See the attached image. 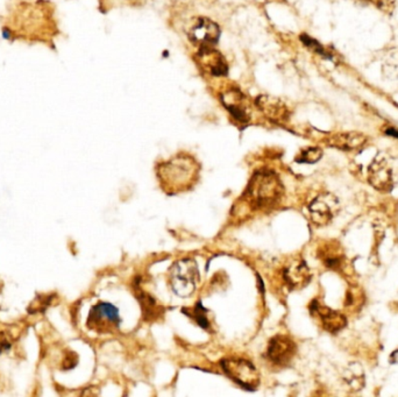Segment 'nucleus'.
Returning <instances> with one entry per match:
<instances>
[{
  "instance_id": "f257e3e1",
  "label": "nucleus",
  "mask_w": 398,
  "mask_h": 397,
  "mask_svg": "<svg viewBox=\"0 0 398 397\" xmlns=\"http://www.w3.org/2000/svg\"><path fill=\"white\" fill-rule=\"evenodd\" d=\"M200 165L193 156L180 154L158 165V181L169 195L180 194L193 189L198 182Z\"/></svg>"
},
{
  "instance_id": "f03ea898",
  "label": "nucleus",
  "mask_w": 398,
  "mask_h": 397,
  "mask_svg": "<svg viewBox=\"0 0 398 397\" xmlns=\"http://www.w3.org/2000/svg\"><path fill=\"white\" fill-rule=\"evenodd\" d=\"M285 195L281 180L272 170H259L250 178L245 191V200L253 210L275 207Z\"/></svg>"
},
{
  "instance_id": "7ed1b4c3",
  "label": "nucleus",
  "mask_w": 398,
  "mask_h": 397,
  "mask_svg": "<svg viewBox=\"0 0 398 397\" xmlns=\"http://www.w3.org/2000/svg\"><path fill=\"white\" fill-rule=\"evenodd\" d=\"M200 281L198 264L190 257L178 260L169 270V284L171 289L180 297H189L196 292Z\"/></svg>"
},
{
  "instance_id": "20e7f679",
  "label": "nucleus",
  "mask_w": 398,
  "mask_h": 397,
  "mask_svg": "<svg viewBox=\"0 0 398 397\" xmlns=\"http://www.w3.org/2000/svg\"><path fill=\"white\" fill-rule=\"evenodd\" d=\"M221 368L225 374L237 385L248 391H255L260 385V373L250 360L231 356L221 360Z\"/></svg>"
},
{
  "instance_id": "39448f33",
  "label": "nucleus",
  "mask_w": 398,
  "mask_h": 397,
  "mask_svg": "<svg viewBox=\"0 0 398 397\" xmlns=\"http://www.w3.org/2000/svg\"><path fill=\"white\" fill-rule=\"evenodd\" d=\"M86 323L90 330L99 334H114L121 325L119 311L111 303H98L92 306Z\"/></svg>"
},
{
  "instance_id": "423d86ee",
  "label": "nucleus",
  "mask_w": 398,
  "mask_h": 397,
  "mask_svg": "<svg viewBox=\"0 0 398 397\" xmlns=\"http://www.w3.org/2000/svg\"><path fill=\"white\" fill-rule=\"evenodd\" d=\"M297 352L294 340L287 336L278 334L272 338L267 347L265 356L276 367H287Z\"/></svg>"
},
{
  "instance_id": "0eeeda50",
  "label": "nucleus",
  "mask_w": 398,
  "mask_h": 397,
  "mask_svg": "<svg viewBox=\"0 0 398 397\" xmlns=\"http://www.w3.org/2000/svg\"><path fill=\"white\" fill-rule=\"evenodd\" d=\"M338 207V200L333 195L325 192L311 202L309 205L310 216L317 225H326L333 220Z\"/></svg>"
},
{
  "instance_id": "6e6552de",
  "label": "nucleus",
  "mask_w": 398,
  "mask_h": 397,
  "mask_svg": "<svg viewBox=\"0 0 398 397\" xmlns=\"http://www.w3.org/2000/svg\"><path fill=\"white\" fill-rule=\"evenodd\" d=\"M310 312L320 321L322 329L331 334H337L346 326V317L344 315L332 310L326 305H322L317 299L310 304Z\"/></svg>"
},
{
  "instance_id": "1a4fd4ad",
  "label": "nucleus",
  "mask_w": 398,
  "mask_h": 397,
  "mask_svg": "<svg viewBox=\"0 0 398 397\" xmlns=\"http://www.w3.org/2000/svg\"><path fill=\"white\" fill-rule=\"evenodd\" d=\"M219 36V26L206 18L199 19L198 23L193 26L190 32L191 40L200 47H211L212 45H215L218 42Z\"/></svg>"
},
{
  "instance_id": "9d476101",
  "label": "nucleus",
  "mask_w": 398,
  "mask_h": 397,
  "mask_svg": "<svg viewBox=\"0 0 398 397\" xmlns=\"http://www.w3.org/2000/svg\"><path fill=\"white\" fill-rule=\"evenodd\" d=\"M392 169L386 160H375L369 168L370 185L377 190L388 192L394 187Z\"/></svg>"
},
{
  "instance_id": "9b49d317",
  "label": "nucleus",
  "mask_w": 398,
  "mask_h": 397,
  "mask_svg": "<svg viewBox=\"0 0 398 397\" xmlns=\"http://www.w3.org/2000/svg\"><path fill=\"white\" fill-rule=\"evenodd\" d=\"M199 64L209 71L212 76H225L228 73V63L219 51L211 47H200L198 53Z\"/></svg>"
},
{
  "instance_id": "f8f14e48",
  "label": "nucleus",
  "mask_w": 398,
  "mask_h": 397,
  "mask_svg": "<svg viewBox=\"0 0 398 397\" xmlns=\"http://www.w3.org/2000/svg\"><path fill=\"white\" fill-rule=\"evenodd\" d=\"M283 279L290 289H300L311 280V273L303 260L294 261L283 270Z\"/></svg>"
},
{
  "instance_id": "ddd939ff",
  "label": "nucleus",
  "mask_w": 398,
  "mask_h": 397,
  "mask_svg": "<svg viewBox=\"0 0 398 397\" xmlns=\"http://www.w3.org/2000/svg\"><path fill=\"white\" fill-rule=\"evenodd\" d=\"M256 105L261 110L265 117L275 123L287 120V108L283 103L280 102L277 98L270 96L261 95L256 99Z\"/></svg>"
},
{
  "instance_id": "4468645a",
  "label": "nucleus",
  "mask_w": 398,
  "mask_h": 397,
  "mask_svg": "<svg viewBox=\"0 0 398 397\" xmlns=\"http://www.w3.org/2000/svg\"><path fill=\"white\" fill-rule=\"evenodd\" d=\"M134 292L136 299L139 301L143 310V317L145 321H155L163 315V308L156 302V299L150 294L140 287L139 283H134Z\"/></svg>"
},
{
  "instance_id": "2eb2a0df",
  "label": "nucleus",
  "mask_w": 398,
  "mask_h": 397,
  "mask_svg": "<svg viewBox=\"0 0 398 397\" xmlns=\"http://www.w3.org/2000/svg\"><path fill=\"white\" fill-rule=\"evenodd\" d=\"M225 108H228L232 117L241 124H246L250 120V115L245 106V97L238 90H231L221 96Z\"/></svg>"
},
{
  "instance_id": "dca6fc26",
  "label": "nucleus",
  "mask_w": 398,
  "mask_h": 397,
  "mask_svg": "<svg viewBox=\"0 0 398 397\" xmlns=\"http://www.w3.org/2000/svg\"><path fill=\"white\" fill-rule=\"evenodd\" d=\"M318 257L329 269L340 270L344 268V253L337 242H325L318 248Z\"/></svg>"
},
{
  "instance_id": "f3484780",
  "label": "nucleus",
  "mask_w": 398,
  "mask_h": 397,
  "mask_svg": "<svg viewBox=\"0 0 398 397\" xmlns=\"http://www.w3.org/2000/svg\"><path fill=\"white\" fill-rule=\"evenodd\" d=\"M382 71L389 80H398V49H392L386 55Z\"/></svg>"
},
{
  "instance_id": "a211bd4d",
  "label": "nucleus",
  "mask_w": 398,
  "mask_h": 397,
  "mask_svg": "<svg viewBox=\"0 0 398 397\" xmlns=\"http://www.w3.org/2000/svg\"><path fill=\"white\" fill-rule=\"evenodd\" d=\"M183 311L185 315L193 318V321H196L199 326L203 327V329H209L210 321L209 318H208V310L203 306L202 303H197L196 306L190 309L189 311H187L185 309H184Z\"/></svg>"
},
{
  "instance_id": "6ab92c4d",
  "label": "nucleus",
  "mask_w": 398,
  "mask_h": 397,
  "mask_svg": "<svg viewBox=\"0 0 398 397\" xmlns=\"http://www.w3.org/2000/svg\"><path fill=\"white\" fill-rule=\"evenodd\" d=\"M364 143L362 135H353V134H346L335 138V146L340 147L342 150H349V148H357Z\"/></svg>"
},
{
  "instance_id": "aec40b11",
  "label": "nucleus",
  "mask_w": 398,
  "mask_h": 397,
  "mask_svg": "<svg viewBox=\"0 0 398 397\" xmlns=\"http://www.w3.org/2000/svg\"><path fill=\"white\" fill-rule=\"evenodd\" d=\"M322 152L320 148H307L300 153V155L296 158L298 163H316L322 159Z\"/></svg>"
},
{
  "instance_id": "412c9836",
  "label": "nucleus",
  "mask_w": 398,
  "mask_h": 397,
  "mask_svg": "<svg viewBox=\"0 0 398 397\" xmlns=\"http://www.w3.org/2000/svg\"><path fill=\"white\" fill-rule=\"evenodd\" d=\"M364 3L373 4L374 6L383 12L392 13L395 9V4L392 0H362Z\"/></svg>"
},
{
  "instance_id": "4be33fe9",
  "label": "nucleus",
  "mask_w": 398,
  "mask_h": 397,
  "mask_svg": "<svg viewBox=\"0 0 398 397\" xmlns=\"http://www.w3.org/2000/svg\"><path fill=\"white\" fill-rule=\"evenodd\" d=\"M7 349H10L9 340L4 337V336H0V353H1V351L7 350Z\"/></svg>"
},
{
  "instance_id": "5701e85b",
  "label": "nucleus",
  "mask_w": 398,
  "mask_h": 397,
  "mask_svg": "<svg viewBox=\"0 0 398 397\" xmlns=\"http://www.w3.org/2000/svg\"><path fill=\"white\" fill-rule=\"evenodd\" d=\"M388 134H392V135H395L396 138H398V130H389Z\"/></svg>"
}]
</instances>
